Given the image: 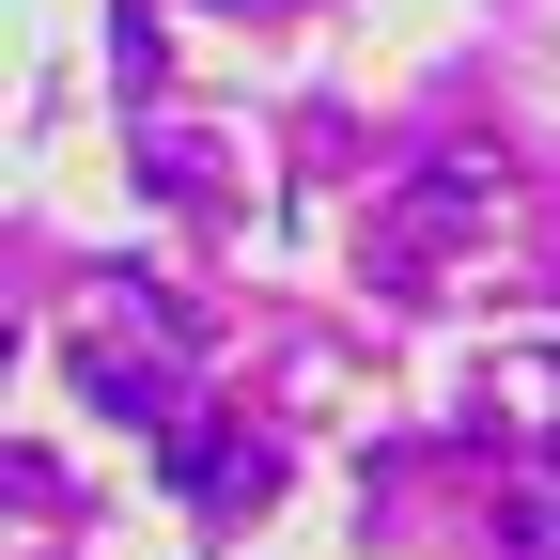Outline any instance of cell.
<instances>
[{"mask_svg":"<svg viewBox=\"0 0 560 560\" xmlns=\"http://www.w3.org/2000/svg\"><path fill=\"white\" fill-rule=\"evenodd\" d=\"M499 560H560V467L499 482Z\"/></svg>","mask_w":560,"mask_h":560,"instance_id":"cell-1","label":"cell"}]
</instances>
